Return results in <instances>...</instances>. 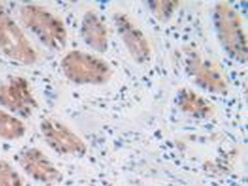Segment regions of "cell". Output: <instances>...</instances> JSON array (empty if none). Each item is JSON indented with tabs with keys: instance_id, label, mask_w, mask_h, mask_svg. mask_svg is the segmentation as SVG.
Here are the masks:
<instances>
[{
	"instance_id": "1",
	"label": "cell",
	"mask_w": 248,
	"mask_h": 186,
	"mask_svg": "<svg viewBox=\"0 0 248 186\" xmlns=\"http://www.w3.org/2000/svg\"><path fill=\"white\" fill-rule=\"evenodd\" d=\"M215 30L223 51L232 60L241 63L247 61V36L240 13L227 1L215 4Z\"/></svg>"
},
{
	"instance_id": "2",
	"label": "cell",
	"mask_w": 248,
	"mask_h": 186,
	"mask_svg": "<svg viewBox=\"0 0 248 186\" xmlns=\"http://www.w3.org/2000/svg\"><path fill=\"white\" fill-rule=\"evenodd\" d=\"M24 25L54 51H61L67 45V30L61 19L47 8L39 4H24L19 10Z\"/></svg>"
},
{
	"instance_id": "3",
	"label": "cell",
	"mask_w": 248,
	"mask_h": 186,
	"mask_svg": "<svg viewBox=\"0 0 248 186\" xmlns=\"http://www.w3.org/2000/svg\"><path fill=\"white\" fill-rule=\"evenodd\" d=\"M61 70L68 81L81 86L105 85L113 76L112 66L106 60L79 50L62 57Z\"/></svg>"
},
{
	"instance_id": "4",
	"label": "cell",
	"mask_w": 248,
	"mask_h": 186,
	"mask_svg": "<svg viewBox=\"0 0 248 186\" xmlns=\"http://www.w3.org/2000/svg\"><path fill=\"white\" fill-rule=\"evenodd\" d=\"M0 51L12 61L25 66L34 65L37 54L28 36L20 29L3 4H0Z\"/></svg>"
},
{
	"instance_id": "5",
	"label": "cell",
	"mask_w": 248,
	"mask_h": 186,
	"mask_svg": "<svg viewBox=\"0 0 248 186\" xmlns=\"http://www.w3.org/2000/svg\"><path fill=\"white\" fill-rule=\"evenodd\" d=\"M0 106L15 116L29 118L39 103L25 77L10 76L0 85Z\"/></svg>"
},
{
	"instance_id": "6",
	"label": "cell",
	"mask_w": 248,
	"mask_h": 186,
	"mask_svg": "<svg viewBox=\"0 0 248 186\" xmlns=\"http://www.w3.org/2000/svg\"><path fill=\"white\" fill-rule=\"evenodd\" d=\"M184 66L190 78L203 90L216 94L229 92V83L220 68L196 51L186 50L184 52Z\"/></svg>"
},
{
	"instance_id": "7",
	"label": "cell",
	"mask_w": 248,
	"mask_h": 186,
	"mask_svg": "<svg viewBox=\"0 0 248 186\" xmlns=\"http://www.w3.org/2000/svg\"><path fill=\"white\" fill-rule=\"evenodd\" d=\"M40 130L46 144L59 154L81 158L87 153L83 139L59 119L45 118L40 124Z\"/></svg>"
},
{
	"instance_id": "8",
	"label": "cell",
	"mask_w": 248,
	"mask_h": 186,
	"mask_svg": "<svg viewBox=\"0 0 248 186\" xmlns=\"http://www.w3.org/2000/svg\"><path fill=\"white\" fill-rule=\"evenodd\" d=\"M113 21L130 57L137 63H147L152 57V47L141 29L124 13H116L113 15Z\"/></svg>"
},
{
	"instance_id": "9",
	"label": "cell",
	"mask_w": 248,
	"mask_h": 186,
	"mask_svg": "<svg viewBox=\"0 0 248 186\" xmlns=\"http://www.w3.org/2000/svg\"><path fill=\"white\" fill-rule=\"evenodd\" d=\"M19 164L25 174L35 181L50 185L62 180V172L45 153L37 148H28L20 153Z\"/></svg>"
},
{
	"instance_id": "10",
	"label": "cell",
	"mask_w": 248,
	"mask_h": 186,
	"mask_svg": "<svg viewBox=\"0 0 248 186\" xmlns=\"http://www.w3.org/2000/svg\"><path fill=\"white\" fill-rule=\"evenodd\" d=\"M81 36L87 46L98 54L107 52L109 46V36L105 20L94 10H87L81 21Z\"/></svg>"
},
{
	"instance_id": "11",
	"label": "cell",
	"mask_w": 248,
	"mask_h": 186,
	"mask_svg": "<svg viewBox=\"0 0 248 186\" xmlns=\"http://www.w3.org/2000/svg\"><path fill=\"white\" fill-rule=\"evenodd\" d=\"M179 109L194 118H207L214 114V107L209 101L190 88H181L176 97Z\"/></svg>"
},
{
	"instance_id": "12",
	"label": "cell",
	"mask_w": 248,
	"mask_h": 186,
	"mask_svg": "<svg viewBox=\"0 0 248 186\" xmlns=\"http://www.w3.org/2000/svg\"><path fill=\"white\" fill-rule=\"evenodd\" d=\"M26 133V125L17 116L0 108V138L4 140H17Z\"/></svg>"
},
{
	"instance_id": "13",
	"label": "cell",
	"mask_w": 248,
	"mask_h": 186,
	"mask_svg": "<svg viewBox=\"0 0 248 186\" xmlns=\"http://www.w3.org/2000/svg\"><path fill=\"white\" fill-rule=\"evenodd\" d=\"M179 5H180L179 1H172V0L170 1H163V0L161 1H148L150 12L153 13L155 19L161 23L169 21Z\"/></svg>"
},
{
	"instance_id": "14",
	"label": "cell",
	"mask_w": 248,
	"mask_h": 186,
	"mask_svg": "<svg viewBox=\"0 0 248 186\" xmlns=\"http://www.w3.org/2000/svg\"><path fill=\"white\" fill-rule=\"evenodd\" d=\"M0 186H25L19 172L6 160H0Z\"/></svg>"
}]
</instances>
